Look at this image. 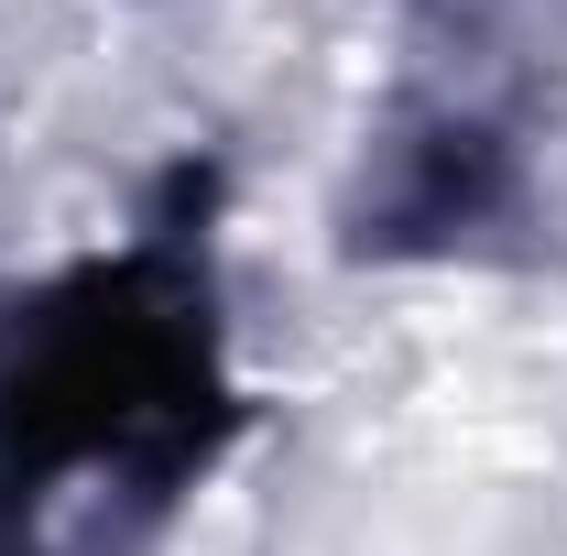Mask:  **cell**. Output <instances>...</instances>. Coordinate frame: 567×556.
I'll list each match as a JSON object with an SVG mask.
<instances>
[{
	"mask_svg": "<svg viewBox=\"0 0 567 556\" xmlns=\"http://www.w3.org/2000/svg\"><path fill=\"white\" fill-rule=\"evenodd\" d=\"M251 415L218 164H175L110 240L0 284V556H142Z\"/></svg>",
	"mask_w": 567,
	"mask_h": 556,
	"instance_id": "obj_1",
	"label": "cell"
},
{
	"mask_svg": "<svg viewBox=\"0 0 567 556\" xmlns=\"http://www.w3.org/2000/svg\"><path fill=\"white\" fill-rule=\"evenodd\" d=\"M524 218H535V175H524L513 121L481 99H404L371 132L339 240L350 262H470Z\"/></svg>",
	"mask_w": 567,
	"mask_h": 556,
	"instance_id": "obj_2",
	"label": "cell"
}]
</instances>
